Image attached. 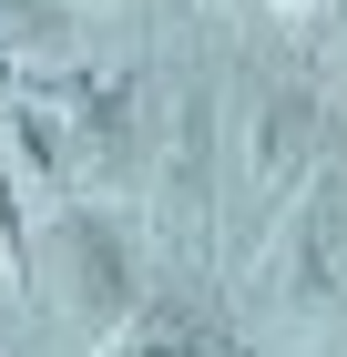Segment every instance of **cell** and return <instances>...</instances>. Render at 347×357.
<instances>
[{
	"instance_id": "6",
	"label": "cell",
	"mask_w": 347,
	"mask_h": 357,
	"mask_svg": "<svg viewBox=\"0 0 347 357\" xmlns=\"http://www.w3.org/2000/svg\"><path fill=\"white\" fill-rule=\"evenodd\" d=\"M103 357H214V337H205V317H184V306H133V317L103 337Z\"/></svg>"
},
{
	"instance_id": "4",
	"label": "cell",
	"mask_w": 347,
	"mask_h": 357,
	"mask_svg": "<svg viewBox=\"0 0 347 357\" xmlns=\"http://www.w3.org/2000/svg\"><path fill=\"white\" fill-rule=\"evenodd\" d=\"M235 164L256 194H286L296 174L317 164V102L286 82H245V112H235Z\"/></svg>"
},
{
	"instance_id": "1",
	"label": "cell",
	"mask_w": 347,
	"mask_h": 357,
	"mask_svg": "<svg viewBox=\"0 0 347 357\" xmlns=\"http://www.w3.org/2000/svg\"><path fill=\"white\" fill-rule=\"evenodd\" d=\"M266 317L286 337H327L347 317V194H307L266 255Z\"/></svg>"
},
{
	"instance_id": "7",
	"label": "cell",
	"mask_w": 347,
	"mask_h": 357,
	"mask_svg": "<svg viewBox=\"0 0 347 357\" xmlns=\"http://www.w3.org/2000/svg\"><path fill=\"white\" fill-rule=\"evenodd\" d=\"M0 143H10V174H31V184H72V153H61V123L41 102H10V123H0Z\"/></svg>"
},
{
	"instance_id": "9",
	"label": "cell",
	"mask_w": 347,
	"mask_h": 357,
	"mask_svg": "<svg viewBox=\"0 0 347 357\" xmlns=\"http://www.w3.org/2000/svg\"><path fill=\"white\" fill-rule=\"evenodd\" d=\"M0 286H31V225H21V194H10V164H0Z\"/></svg>"
},
{
	"instance_id": "10",
	"label": "cell",
	"mask_w": 347,
	"mask_h": 357,
	"mask_svg": "<svg viewBox=\"0 0 347 357\" xmlns=\"http://www.w3.org/2000/svg\"><path fill=\"white\" fill-rule=\"evenodd\" d=\"M276 10H317V0H276Z\"/></svg>"
},
{
	"instance_id": "8",
	"label": "cell",
	"mask_w": 347,
	"mask_h": 357,
	"mask_svg": "<svg viewBox=\"0 0 347 357\" xmlns=\"http://www.w3.org/2000/svg\"><path fill=\"white\" fill-rule=\"evenodd\" d=\"M0 41L10 52H52L61 41V0H0Z\"/></svg>"
},
{
	"instance_id": "5",
	"label": "cell",
	"mask_w": 347,
	"mask_h": 357,
	"mask_svg": "<svg viewBox=\"0 0 347 357\" xmlns=\"http://www.w3.org/2000/svg\"><path fill=\"white\" fill-rule=\"evenodd\" d=\"M205 174H214V102L205 92H174L163 102V133H154V204L163 215H194L205 204Z\"/></svg>"
},
{
	"instance_id": "2",
	"label": "cell",
	"mask_w": 347,
	"mask_h": 357,
	"mask_svg": "<svg viewBox=\"0 0 347 357\" xmlns=\"http://www.w3.org/2000/svg\"><path fill=\"white\" fill-rule=\"evenodd\" d=\"M31 102L61 123V153H72L82 184H123L143 164V112H133V82H112V72H41Z\"/></svg>"
},
{
	"instance_id": "3",
	"label": "cell",
	"mask_w": 347,
	"mask_h": 357,
	"mask_svg": "<svg viewBox=\"0 0 347 357\" xmlns=\"http://www.w3.org/2000/svg\"><path fill=\"white\" fill-rule=\"evenodd\" d=\"M52 245H61V306H72L92 337H112L143 306V266H133V245H123V225L112 215H61Z\"/></svg>"
}]
</instances>
